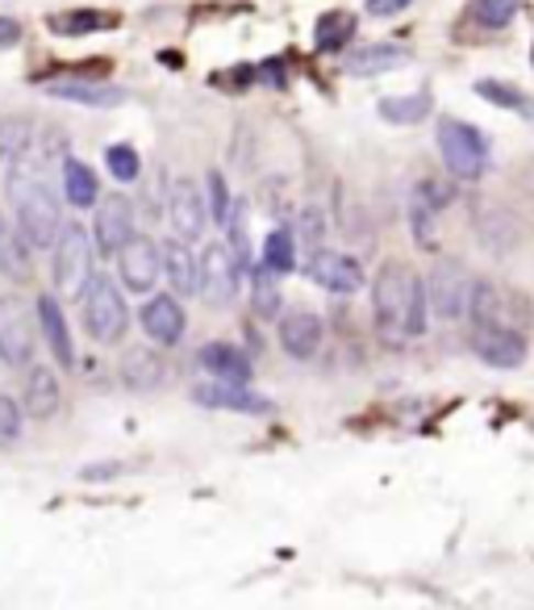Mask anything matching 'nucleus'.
I'll return each mask as SVG.
<instances>
[{
  "label": "nucleus",
  "mask_w": 534,
  "mask_h": 610,
  "mask_svg": "<svg viewBox=\"0 0 534 610\" xmlns=\"http://www.w3.org/2000/svg\"><path fill=\"white\" fill-rule=\"evenodd\" d=\"M431 109H434L431 92H410V97H385L380 101V118L392 122V126H418Z\"/></svg>",
  "instance_id": "nucleus-27"
},
{
  "label": "nucleus",
  "mask_w": 534,
  "mask_h": 610,
  "mask_svg": "<svg viewBox=\"0 0 534 610\" xmlns=\"http://www.w3.org/2000/svg\"><path fill=\"white\" fill-rule=\"evenodd\" d=\"M9 206H13V226L21 231V239L46 252L55 247V239L63 231V201L59 192L51 189V180L42 176V164H25L13 159V176H9Z\"/></svg>",
  "instance_id": "nucleus-2"
},
{
  "label": "nucleus",
  "mask_w": 534,
  "mask_h": 610,
  "mask_svg": "<svg viewBox=\"0 0 534 610\" xmlns=\"http://www.w3.org/2000/svg\"><path fill=\"white\" fill-rule=\"evenodd\" d=\"M472 352L489 368H518L526 364V335L518 326H476Z\"/></svg>",
  "instance_id": "nucleus-13"
},
{
  "label": "nucleus",
  "mask_w": 534,
  "mask_h": 610,
  "mask_svg": "<svg viewBox=\"0 0 534 610\" xmlns=\"http://www.w3.org/2000/svg\"><path fill=\"white\" fill-rule=\"evenodd\" d=\"M159 259H164V276H167V285H171V293L176 297L197 293V255L188 252L185 239L164 243V247H159Z\"/></svg>",
  "instance_id": "nucleus-22"
},
{
  "label": "nucleus",
  "mask_w": 534,
  "mask_h": 610,
  "mask_svg": "<svg viewBox=\"0 0 534 610\" xmlns=\"http://www.w3.org/2000/svg\"><path fill=\"white\" fill-rule=\"evenodd\" d=\"M167 222H171V231L180 234L185 243L205 239L213 218H209V201H205V192H201L197 180L180 176V180L171 185V192H167Z\"/></svg>",
  "instance_id": "nucleus-9"
},
{
  "label": "nucleus",
  "mask_w": 534,
  "mask_h": 610,
  "mask_svg": "<svg viewBox=\"0 0 534 610\" xmlns=\"http://www.w3.org/2000/svg\"><path fill=\"white\" fill-rule=\"evenodd\" d=\"M97 247H92V234L84 231L80 222H63L59 239H55V289L67 297H80L88 289V280L97 276Z\"/></svg>",
  "instance_id": "nucleus-5"
},
{
  "label": "nucleus",
  "mask_w": 534,
  "mask_h": 610,
  "mask_svg": "<svg viewBox=\"0 0 534 610\" xmlns=\"http://www.w3.org/2000/svg\"><path fill=\"white\" fill-rule=\"evenodd\" d=\"M138 322H143L146 335H151V343H159V347H176L188 331L185 306L167 293L151 297V301L143 306V314H138Z\"/></svg>",
  "instance_id": "nucleus-14"
},
{
  "label": "nucleus",
  "mask_w": 534,
  "mask_h": 610,
  "mask_svg": "<svg viewBox=\"0 0 534 610\" xmlns=\"http://www.w3.org/2000/svg\"><path fill=\"white\" fill-rule=\"evenodd\" d=\"M410 59L401 46H389V43H376V46H364V51H355L347 59V76H380V71H392V67H401Z\"/></svg>",
  "instance_id": "nucleus-26"
},
{
  "label": "nucleus",
  "mask_w": 534,
  "mask_h": 610,
  "mask_svg": "<svg viewBox=\"0 0 534 610\" xmlns=\"http://www.w3.org/2000/svg\"><path fill=\"white\" fill-rule=\"evenodd\" d=\"M280 347H285L292 359H313L318 356V347H322V318L313 314V310H288L280 314Z\"/></svg>",
  "instance_id": "nucleus-15"
},
{
  "label": "nucleus",
  "mask_w": 534,
  "mask_h": 610,
  "mask_svg": "<svg viewBox=\"0 0 534 610\" xmlns=\"http://www.w3.org/2000/svg\"><path fill=\"white\" fill-rule=\"evenodd\" d=\"M518 9H522V0H472L468 4V13L480 30H505L518 18Z\"/></svg>",
  "instance_id": "nucleus-31"
},
{
  "label": "nucleus",
  "mask_w": 534,
  "mask_h": 610,
  "mask_svg": "<svg viewBox=\"0 0 534 610\" xmlns=\"http://www.w3.org/2000/svg\"><path fill=\"white\" fill-rule=\"evenodd\" d=\"M192 398L209 406V410H234V414H267L271 401L251 393L247 385H226V380H213V385H197Z\"/></svg>",
  "instance_id": "nucleus-18"
},
{
  "label": "nucleus",
  "mask_w": 534,
  "mask_h": 610,
  "mask_svg": "<svg viewBox=\"0 0 534 610\" xmlns=\"http://www.w3.org/2000/svg\"><path fill=\"white\" fill-rule=\"evenodd\" d=\"M297 234H301V243H305V247H313V252H318V243H322V234H326L322 210L305 206V210H301V218H297Z\"/></svg>",
  "instance_id": "nucleus-38"
},
{
  "label": "nucleus",
  "mask_w": 534,
  "mask_h": 610,
  "mask_svg": "<svg viewBox=\"0 0 534 610\" xmlns=\"http://www.w3.org/2000/svg\"><path fill=\"white\" fill-rule=\"evenodd\" d=\"M21 410L30 414V419H55L59 414V401H63V393H59V377L46 368V364H30L25 368V393H21Z\"/></svg>",
  "instance_id": "nucleus-19"
},
{
  "label": "nucleus",
  "mask_w": 534,
  "mask_h": 610,
  "mask_svg": "<svg viewBox=\"0 0 534 610\" xmlns=\"http://www.w3.org/2000/svg\"><path fill=\"white\" fill-rule=\"evenodd\" d=\"M447 197L434 189L431 180L426 185H418L413 192V206H410V226H413V239H418V247H434V218H438V206H443Z\"/></svg>",
  "instance_id": "nucleus-25"
},
{
  "label": "nucleus",
  "mask_w": 534,
  "mask_h": 610,
  "mask_svg": "<svg viewBox=\"0 0 534 610\" xmlns=\"http://www.w3.org/2000/svg\"><path fill=\"white\" fill-rule=\"evenodd\" d=\"M34 151V122L30 118H0V159H21Z\"/></svg>",
  "instance_id": "nucleus-29"
},
{
  "label": "nucleus",
  "mask_w": 534,
  "mask_h": 610,
  "mask_svg": "<svg viewBox=\"0 0 534 610\" xmlns=\"http://www.w3.org/2000/svg\"><path fill=\"white\" fill-rule=\"evenodd\" d=\"M255 314L259 318H276L280 314V289H276V273H267L259 264L255 273Z\"/></svg>",
  "instance_id": "nucleus-36"
},
{
  "label": "nucleus",
  "mask_w": 534,
  "mask_h": 610,
  "mask_svg": "<svg viewBox=\"0 0 534 610\" xmlns=\"http://www.w3.org/2000/svg\"><path fill=\"white\" fill-rule=\"evenodd\" d=\"M134 239V201L113 192L97 201V222H92V247L97 255H118Z\"/></svg>",
  "instance_id": "nucleus-10"
},
{
  "label": "nucleus",
  "mask_w": 534,
  "mask_h": 610,
  "mask_svg": "<svg viewBox=\"0 0 534 610\" xmlns=\"http://www.w3.org/2000/svg\"><path fill=\"white\" fill-rule=\"evenodd\" d=\"M197 364L205 368L213 380H226V385H247L251 380V359L243 347H234L226 339H213L197 352Z\"/></svg>",
  "instance_id": "nucleus-17"
},
{
  "label": "nucleus",
  "mask_w": 534,
  "mask_h": 610,
  "mask_svg": "<svg viewBox=\"0 0 534 610\" xmlns=\"http://www.w3.org/2000/svg\"><path fill=\"white\" fill-rule=\"evenodd\" d=\"M371 310H376V331L401 343V339L426 335V318H431V301H426V285L422 276L389 259L376 280H371Z\"/></svg>",
  "instance_id": "nucleus-1"
},
{
  "label": "nucleus",
  "mask_w": 534,
  "mask_h": 610,
  "mask_svg": "<svg viewBox=\"0 0 534 610\" xmlns=\"http://www.w3.org/2000/svg\"><path fill=\"white\" fill-rule=\"evenodd\" d=\"M438 155L455 180H480L489 168V138L459 118H438Z\"/></svg>",
  "instance_id": "nucleus-4"
},
{
  "label": "nucleus",
  "mask_w": 534,
  "mask_h": 610,
  "mask_svg": "<svg viewBox=\"0 0 534 610\" xmlns=\"http://www.w3.org/2000/svg\"><path fill=\"white\" fill-rule=\"evenodd\" d=\"M21 43V25L13 18H0V51L4 46H18Z\"/></svg>",
  "instance_id": "nucleus-40"
},
{
  "label": "nucleus",
  "mask_w": 534,
  "mask_h": 610,
  "mask_svg": "<svg viewBox=\"0 0 534 610\" xmlns=\"http://www.w3.org/2000/svg\"><path fill=\"white\" fill-rule=\"evenodd\" d=\"M34 318H38V331H42V339H46V347L55 352V359H59L63 368H71V364H76V347H71V331H67L59 297L42 293L38 301H34Z\"/></svg>",
  "instance_id": "nucleus-20"
},
{
  "label": "nucleus",
  "mask_w": 534,
  "mask_h": 610,
  "mask_svg": "<svg viewBox=\"0 0 534 610\" xmlns=\"http://www.w3.org/2000/svg\"><path fill=\"white\" fill-rule=\"evenodd\" d=\"M205 201H209V218L226 226L230 213H234V201H230L226 176H222V171H209V180H205Z\"/></svg>",
  "instance_id": "nucleus-35"
},
{
  "label": "nucleus",
  "mask_w": 534,
  "mask_h": 610,
  "mask_svg": "<svg viewBox=\"0 0 534 610\" xmlns=\"http://www.w3.org/2000/svg\"><path fill=\"white\" fill-rule=\"evenodd\" d=\"M305 273L313 285H322L326 293H359L364 289V268H359V259H351L343 252H326V247H318V252L309 255Z\"/></svg>",
  "instance_id": "nucleus-12"
},
{
  "label": "nucleus",
  "mask_w": 534,
  "mask_h": 610,
  "mask_svg": "<svg viewBox=\"0 0 534 610\" xmlns=\"http://www.w3.org/2000/svg\"><path fill=\"white\" fill-rule=\"evenodd\" d=\"M104 164H109V176L122 180V185L138 180V171H143V159H138V151L130 147V143H113V147L104 151Z\"/></svg>",
  "instance_id": "nucleus-33"
},
{
  "label": "nucleus",
  "mask_w": 534,
  "mask_h": 610,
  "mask_svg": "<svg viewBox=\"0 0 534 610\" xmlns=\"http://www.w3.org/2000/svg\"><path fill=\"white\" fill-rule=\"evenodd\" d=\"M243 259L230 252V243H205V252L197 259V293L205 297L209 306H230L238 297L243 285Z\"/></svg>",
  "instance_id": "nucleus-6"
},
{
  "label": "nucleus",
  "mask_w": 534,
  "mask_h": 610,
  "mask_svg": "<svg viewBox=\"0 0 534 610\" xmlns=\"http://www.w3.org/2000/svg\"><path fill=\"white\" fill-rule=\"evenodd\" d=\"M51 25H55L59 34H92V30L113 25V18H104L97 9H71V13H63V18H51Z\"/></svg>",
  "instance_id": "nucleus-34"
},
{
  "label": "nucleus",
  "mask_w": 534,
  "mask_h": 610,
  "mask_svg": "<svg viewBox=\"0 0 534 610\" xmlns=\"http://www.w3.org/2000/svg\"><path fill=\"white\" fill-rule=\"evenodd\" d=\"M30 255H34V247L21 239L18 226L9 218H0V276L25 285L30 280Z\"/></svg>",
  "instance_id": "nucleus-24"
},
{
  "label": "nucleus",
  "mask_w": 534,
  "mask_h": 610,
  "mask_svg": "<svg viewBox=\"0 0 534 610\" xmlns=\"http://www.w3.org/2000/svg\"><path fill=\"white\" fill-rule=\"evenodd\" d=\"M264 268L276 276H288L297 268V239L288 231H271L264 239Z\"/></svg>",
  "instance_id": "nucleus-30"
},
{
  "label": "nucleus",
  "mask_w": 534,
  "mask_h": 610,
  "mask_svg": "<svg viewBox=\"0 0 534 610\" xmlns=\"http://www.w3.org/2000/svg\"><path fill=\"white\" fill-rule=\"evenodd\" d=\"M0 359L9 368L34 364V314L21 297H0Z\"/></svg>",
  "instance_id": "nucleus-8"
},
{
  "label": "nucleus",
  "mask_w": 534,
  "mask_h": 610,
  "mask_svg": "<svg viewBox=\"0 0 534 610\" xmlns=\"http://www.w3.org/2000/svg\"><path fill=\"white\" fill-rule=\"evenodd\" d=\"M59 176H63V197H67L71 210H92V206L101 201V185H97V176H92L88 164H80V159H63Z\"/></svg>",
  "instance_id": "nucleus-23"
},
{
  "label": "nucleus",
  "mask_w": 534,
  "mask_h": 610,
  "mask_svg": "<svg viewBox=\"0 0 534 610\" xmlns=\"http://www.w3.org/2000/svg\"><path fill=\"white\" fill-rule=\"evenodd\" d=\"M167 377V364L159 352H151V347H130L122 356V380L125 389H134V393H151V389H159Z\"/></svg>",
  "instance_id": "nucleus-21"
},
{
  "label": "nucleus",
  "mask_w": 534,
  "mask_h": 610,
  "mask_svg": "<svg viewBox=\"0 0 534 610\" xmlns=\"http://www.w3.org/2000/svg\"><path fill=\"white\" fill-rule=\"evenodd\" d=\"M42 92L84 109H113L125 101V88L101 85V80H51V85H42Z\"/></svg>",
  "instance_id": "nucleus-16"
},
{
  "label": "nucleus",
  "mask_w": 534,
  "mask_h": 610,
  "mask_svg": "<svg viewBox=\"0 0 534 610\" xmlns=\"http://www.w3.org/2000/svg\"><path fill=\"white\" fill-rule=\"evenodd\" d=\"M21 422H25V410L0 393V447H13L21 440Z\"/></svg>",
  "instance_id": "nucleus-37"
},
{
  "label": "nucleus",
  "mask_w": 534,
  "mask_h": 610,
  "mask_svg": "<svg viewBox=\"0 0 534 610\" xmlns=\"http://www.w3.org/2000/svg\"><path fill=\"white\" fill-rule=\"evenodd\" d=\"M476 97H485V101L497 109H510V113L534 118V97H526L522 88L505 85V80H476Z\"/></svg>",
  "instance_id": "nucleus-28"
},
{
  "label": "nucleus",
  "mask_w": 534,
  "mask_h": 610,
  "mask_svg": "<svg viewBox=\"0 0 534 610\" xmlns=\"http://www.w3.org/2000/svg\"><path fill=\"white\" fill-rule=\"evenodd\" d=\"M364 9H368L371 18H397L401 9H410V0H368Z\"/></svg>",
  "instance_id": "nucleus-39"
},
{
  "label": "nucleus",
  "mask_w": 534,
  "mask_h": 610,
  "mask_svg": "<svg viewBox=\"0 0 534 610\" xmlns=\"http://www.w3.org/2000/svg\"><path fill=\"white\" fill-rule=\"evenodd\" d=\"M472 276L464 273V264L443 259L426 280V301H431V314L443 322H459L468 318V301H472Z\"/></svg>",
  "instance_id": "nucleus-7"
},
{
  "label": "nucleus",
  "mask_w": 534,
  "mask_h": 610,
  "mask_svg": "<svg viewBox=\"0 0 534 610\" xmlns=\"http://www.w3.org/2000/svg\"><path fill=\"white\" fill-rule=\"evenodd\" d=\"M84 301V331L97 339V343H122V335L130 331V310H125V297L118 289L113 276H92L88 289L80 293Z\"/></svg>",
  "instance_id": "nucleus-3"
},
{
  "label": "nucleus",
  "mask_w": 534,
  "mask_h": 610,
  "mask_svg": "<svg viewBox=\"0 0 534 610\" xmlns=\"http://www.w3.org/2000/svg\"><path fill=\"white\" fill-rule=\"evenodd\" d=\"M118 276L130 293H151L164 276V259H159V243H151L143 234H134L118 252Z\"/></svg>",
  "instance_id": "nucleus-11"
},
{
  "label": "nucleus",
  "mask_w": 534,
  "mask_h": 610,
  "mask_svg": "<svg viewBox=\"0 0 534 610\" xmlns=\"http://www.w3.org/2000/svg\"><path fill=\"white\" fill-rule=\"evenodd\" d=\"M355 38V18L351 13H326L318 30H313V43L318 51H338V46H347Z\"/></svg>",
  "instance_id": "nucleus-32"
}]
</instances>
